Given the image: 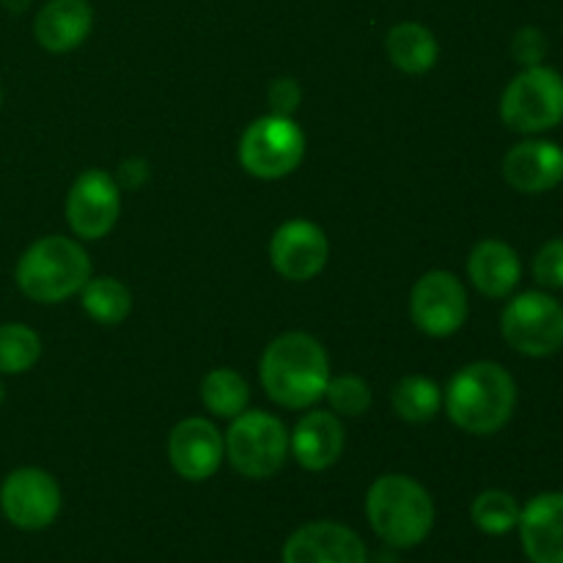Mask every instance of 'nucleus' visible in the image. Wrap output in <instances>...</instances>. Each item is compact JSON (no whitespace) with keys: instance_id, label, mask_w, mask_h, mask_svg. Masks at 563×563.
Masks as SVG:
<instances>
[{"instance_id":"obj_1","label":"nucleus","mask_w":563,"mask_h":563,"mask_svg":"<svg viewBox=\"0 0 563 563\" xmlns=\"http://www.w3.org/2000/svg\"><path fill=\"white\" fill-rule=\"evenodd\" d=\"M262 385L269 399L289 410L317 405L330 383V357L308 333H284L264 350Z\"/></svg>"},{"instance_id":"obj_2","label":"nucleus","mask_w":563,"mask_h":563,"mask_svg":"<svg viewBox=\"0 0 563 563\" xmlns=\"http://www.w3.org/2000/svg\"><path fill=\"white\" fill-rule=\"evenodd\" d=\"M517 407V383L500 363L478 361L460 368L445 388V412L467 434L500 432Z\"/></svg>"},{"instance_id":"obj_3","label":"nucleus","mask_w":563,"mask_h":563,"mask_svg":"<svg viewBox=\"0 0 563 563\" xmlns=\"http://www.w3.org/2000/svg\"><path fill=\"white\" fill-rule=\"evenodd\" d=\"M366 517L390 548H416L434 526V500L416 478L379 476L366 495Z\"/></svg>"},{"instance_id":"obj_4","label":"nucleus","mask_w":563,"mask_h":563,"mask_svg":"<svg viewBox=\"0 0 563 563\" xmlns=\"http://www.w3.org/2000/svg\"><path fill=\"white\" fill-rule=\"evenodd\" d=\"M91 278V258L69 236H44L16 262V286L36 302H60L75 297Z\"/></svg>"},{"instance_id":"obj_5","label":"nucleus","mask_w":563,"mask_h":563,"mask_svg":"<svg viewBox=\"0 0 563 563\" xmlns=\"http://www.w3.org/2000/svg\"><path fill=\"white\" fill-rule=\"evenodd\" d=\"M500 119L511 132L539 135L563 121V75L553 66H526L500 97Z\"/></svg>"},{"instance_id":"obj_6","label":"nucleus","mask_w":563,"mask_h":563,"mask_svg":"<svg viewBox=\"0 0 563 563\" xmlns=\"http://www.w3.org/2000/svg\"><path fill=\"white\" fill-rule=\"evenodd\" d=\"M289 454V432L280 418L264 410H245L231 418L225 434V456L245 478H269L284 467Z\"/></svg>"},{"instance_id":"obj_7","label":"nucleus","mask_w":563,"mask_h":563,"mask_svg":"<svg viewBox=\"0 0 563 563\" xmlns=\"http://www.w3.org/2000/svg\"><path fill=\"white\" fill-rule=\"evenodd\" d=\"M506 344L526 357H550L563 350V306L548 291H522L500 313Z\"/></svg>"},{"instance_id":"obj_8","label":"nucleus","mask_w":563,"mask_h":563,"mask_svg":"<svg viewBox=\"0 0 563 563\" xmlns=\"http://www.w3.org/2000/svg\"><path fill=\"white\" fill-rule=\"evenodd\" d=\"M306 157V132L289 115H262L240 141V163L256 179H284Z\"/></svg>"},{"instance_id":"obj_9","label":"nucleus","mask_w":563,"mask_h":563,"mask_svg":"<svg viewBox=\"0 0 563 563\" xmlns=\"http://www.w3.org/2000/svg\"><path fill=\"white\" fill-rule=\"evenodd\" d=\"M410 317L432 339L454 335L467 319V291L456 275L432 269L410 291Z\"/></svg>"},{"instance_id":"obj_10","label":"nucleus","mask_w":563,"mask_h":563,"mask_svg":"<svg viewBox=\"0 0 563 563\" xmlns=\"http://www.w3.org/2000/svg\"><path fill=\"white\" fill-rule=\"evenodd\" d=\"M0 509L11 526L22 531H42L53 526L60 511V487L38 467H20L9 473L0 487Z\"/></svg>"},{"instance_id":"obj_11","label":"nucleus","mask_w":563,"mask_h":563,"mask_svg":"<svg viewBox=\"0 0 563 563\" xmlns=\"http://www.w3.org/2000/svg\"><path fill=\"white\" fill-rule=\"evenodd\" d=\"M121 214V190L104 170L91 168L80 174L66 198V220L82 240H102L113 231Z\"/></svg>"},{"instance_id":"obj_12","label":"nucleus","mask_w":563,"mask_h":563,"mask_svg":"<svg viewBox=\"0 0 563 563\" xmlns=\"http://www.w3.org/2000/svg\"><path fill=\"white\" fill-rule=\"evenodd\" d=\"M330 258V242L311 220H289L269 242V262L286 280H311Z\"/></svg>"},{"instance_id":"obj_13","label":"nucleus","mask_w":563,"mask_h":563,"mask_svg":"<svg viewBox=\"0 0 563 563\" xmlns=\"http://www.w3.org/2000/svg\"><path fill=\"white\" fill-rule=\"evenodd\" d=\"M225 456V440L207 418H185L168 438V460L187 482H207Z\"/></svg>"},{"instance_id":"obj_14","label":"nucleus","mask_w":563,"mask_h":563,"mask_svg":"<svg viewBox=\"0 0 563 563\" xmlns=\"http://www.w3.org/2000/svg\"><path fill=\"white\" fill-rule=\"evenodd\" d=\"M284 563H368L363 539L339 522H308L284 548Z\"/></svg>"},{"instance_id":"obj_15","label":"nucleus","mask_w":563,"mask_h":563,"mask_svg":"<svg viewBox=\"0 0 563 563\" xmlns=\"http://www.w3.org/2000/svg\"><path fill=\"white\" fill-rule=\"evenodd\" d=\"M504 179L517 192L528 196L555 190L563 181V148L539 137L517 143L504 157Z\"/></svg>"},{"instance_id":"obj_16","label":"nucleus","mask_w":563,"mask_h":563,"mask_svg":"<svg viewBox=\"0 0 563 563\" xmlns=\"http://www.w3.org/2000/svg\"><path fill=\"white\" fill-rule=\"evenodd\" d=\"M520 542L531 563H563V493H542L520 511Z\"/></svg>"},{"instance_id":"obj_17","label":"nucleus","mask_w":563,"mask_h":563,"mask_svg":"<svg viewBox=\"0 0 563 563\" xmlns=\"http://www.w3.org/2000/svg\"><path fill=\"white\" fill-rule=\"evenodd\" d=\"M346 445L344 427L333 412H308L297 421L295 434H289V449L300 467L319 473L333 467L341 460Z\"/></svg>"},{"instance_id":"obj_18","label":"nucleus","mask_w":563,"mask_h":563,"mask_svg":"<svg viewBox=\"0 0 563 563\" xmlns=\"http://www.w3.org/2000/svg\"><path fill=\"white\" fill-rule=\"evenodd\" d=\"M93 25V11L88 0H49L42 5L33 33L36 42L49 53H69L80 47Z\"/></svg>"},{"instance_id":"obj_19","label":"nucleus","mask_w":563,"mask_h":563,"mask_svg":"<svg viewBox=\"0 0 563 563\" xmlns=\"http://www.w3.org/2000/svg\"><path fill=\"white\" fill-rule=\"evenodd\" d=\"M467 275H471L473 286L484 297L500 300V297H509L517 289L522 264L509 242L482 240L471 251V258H467Z\"/></svg>"},{"instance_id":"obj_20","label":"nucleus","mask_w":563,"mask_h":563,"mask_svg":"<svg viewBox=\"0 0 563 563\" xmlns=\"http://www.w3.org/2000/svg\"><path fill=\"white\" fill-rule=\"evenodd\" d=\"M385 49L394 66H399L407 75H423L438 64L440 44L434 33L421 22H399L390 27L385 38Z\"/></svg>"},{"instance_id":"obj_21","label":"nucleus","mask_w":563,"mask_h":563,"mask_svg":"<svg viewBox=\"0 0 563 563\" xmlns=\"http://www.w3.org/2000/svg\"><path fill=\"white\" fill-rule=\"evenodd\" d=\"M390 401H394V410L401 421L427 423L440 410L443 394H440V385L434 379L423 377V374H410V377H401L396 383Z\"/></svg>"},{"instance_id":"obj_22","label":"nucleus","mask_w":563,"mask_h":563,"mask_svg":"<svg viewBox=\"0 0 563 563\" xmlns=\"http://www.w3.org/2000/svg\"><path fill=\"white\" fill-rule=\"evenodd\" d=\"M201 399L203 407L218 418H236L247 410L251 390H247L245 377L236 374L234 368H214L203 377Z\"/></svg>"},{"instance_id":"obj_23","label":"nucleus","mask_w":563,"mask_h":563,"mask_svg":"<svg viewBox=\"0 0 563 563\" xmlns=\"http://www.w3.org/2000/svg\"><path fill=\"white\" fill-rule=\"evenodd\" d=\"M82 308L99 324H121L132 311V295L115 278H88L80 289Z\"/></svg>"},{"instance_id":"obj_24","label":"nucleus","mask_w":563,"mask_h":563,"mask_svg":"<svg viewBox=\"0 0 563 563\" xmlns=\"http://www.w3.org/2000/svg\"><path fill=\"white\" fill-rule=\"evenodd\" d=\"M520 504H517L515 495L504 493V489H487V493L478 495L471 506L473 526L478 531L489 533V537H504L511 528H517L520 522Z\"/></svg>"},{"instance_id":"obj_25","label":"nucleus","mask_w":563,"mask_h":563,"mask_svg":"<svg viewBox=\"0 0 563 563\" xmlns=\"http://www.w3.org/2000/svg\"><path fill=\"white\" fill-rule=\"evenodd\" d=\"M42 357V341L25 324H0V374H22Z\"/></svg>"},{"instance_id":"obj_26","label":"nucleus","mask_w":563,"mask_h":563,"mask_svg":"<svg viewBox=\"0 0 563 563\" xmlns=\"http://www.w3.org/2000/svg\"><path fill=\"white\" fill-rule=\"evenodd\" d=\"M324 396L339 416L350 418L363 416L372 405V388H368L366 379L355 377V374H341V377L330 379Z\"/></svg>"},{"instance_id":"obj_27","label":"nucleus","mask_w":563,"mask_h":563,"mask_svg":"<svg viewBox=\"0 0 563 563\" xmlns=\"http://www.w3.org/2000/svg\"><path fill=\"white\" fill-rule=\"evenodd\" d=\"M533 278L544 289H563V236L544 242L533 258Z\"/></svg>"},{"instance_id":"obj_28","label":"nucleus","mask_w":563,"mask_h":563,"mask_svg":"<svg viewBox=\"0 0 563 563\" xmlns=\"http://www.w3.org/2000/svg\"><path fill=\"white\" fill-rule=\"evenodd\" d=\"M511 55L520 66H539L548 55V36L539 27H520L511 38Z\"/></svg>"},{"instance_id":"obj_29","label":"nucleus","mask_w":563,"mask_h":563,"mask_svg":"<svg viewBox=\"0 0 563 563\" xmlns=\"http://www.w3.org/2000/svg\"><path fill=\"white\" fill-rule=\"evenodd\" d=\"M300 86H297V80H291V77H280V80H275L273 86H269V108H273L275 115H289L297 110V104H300Z\"/></svg>"},{"instance_id":"obj_30","label":"nucleus","mask_w":563,"mask_h":563,"mask_svg":"<svg viewBox=\"0 0 563 563\" xmlns=\"http://www.w3.org/2000/svg\"><path fill=\"white\" fill-rule=\"evenodd\" d=\"M119 170H121V181L126 185V190H137V187L148 179V165L137 157L121 163Z\"/></svg>"},{"instance_id":"obj_31","label":"nucleus","mask_w":563,"mask_h":563,"mask_svg":"<svg viewBox=\"0 0 563 563\" xmlns=\"http://www.w3.org/2000/svg\"><path fill=\"white\" fill-rule=\"evenodd\" d=\"M27 3H31V0H3V5L9 11H25Z\"/></svg>"},{"instance_id":"obj_32","label":"nucleus","mask_w":563,"mask_h":563,"mask_svg":"<svg viewBox=\"0 0 563 563\" xmlns=\"http://www.w3.org/2000/svg\"><path fill=\"white\" fill-rule=\"evenodd\" d=\"M3 396H5V390H3V383H0V405H3Z\"/></svg>"},{"instance_id":"obj_33","label":"nucleus","mask_w":563,"mask_h":563,"mask_svg":"<svg viewBox=\"0 0 563 563\" xmlns=\"http://www.w3.org/2000/svg\"><path fill=\"white\" fill-rule=\"evenodd\" d=\"M0 99H3V93H0Z\"/></svg>"}]
</instances>
